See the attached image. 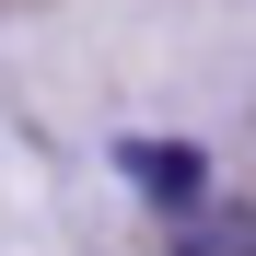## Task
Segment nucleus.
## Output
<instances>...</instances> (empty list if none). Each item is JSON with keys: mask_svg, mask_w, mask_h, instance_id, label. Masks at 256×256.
<instances>
[{"mask_svg": "<svg viewBox=\"0 0 256 256\" xmlns=\"http://www.w3.org/2000/svg\"><path fill=\"white\" fill-rule=\"evenodd\" d=\"M116 175L140 198H163V210H198L210 198V152L198 140H116Z\"/></svg>", "mask_w": 256, "mask_h": 256, "instance_id": "obj_1", "label": "nucleus"}, {"mask_svg": "<svg viewBox=\"0 0 256 256\" xmlns=\"http://www.w3.org/2000/svg\"><path fill=\"white\" fill-rule=\"evenodd\" d=\"M163 256H256V198H198L175 210V244Z\"/></svg>", "mask_w": 256, "mask_h": 256, "instance_id": "obj_2", "label": "nucleus"}]
</instances>
